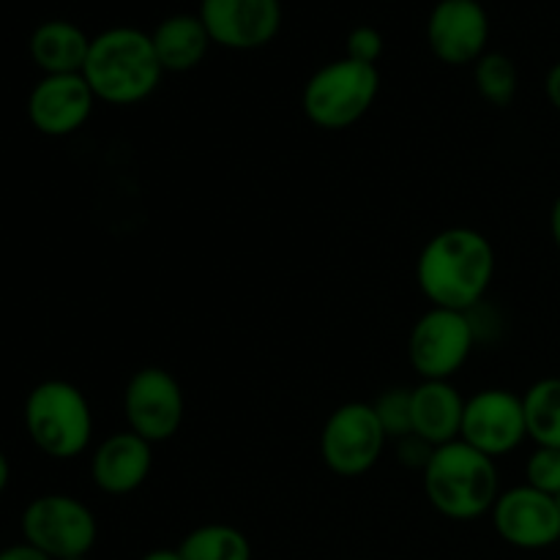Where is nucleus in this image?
<instances>
[{
	"instance_id": "obj_17",
	"label": "nucleus",
	"mask_w": 560,
	"mask_h": 560,
	"mask_svg": "<svg viewBox=\"0 0 560 560\" xmlns=\"http://www.w3.org/2000/svg\"><path fill=\"white\" fill-rule=\"evenodd\" d=\"M91 38L69 20H47L33 27L27 52L44 74H82Z\"/></svg>"
},
{
	"instance_id": "obj_10",
	"label": "nucleus",
	"mask_w": 560,
	"mask_h": 560,
	"mask_svg": "<svg viewBox=\"0 0 560 560\" xmlns=\"http://www.w3.org/2000/svg\"><path fill=\"white\" fill-rule=\"evenodd\" d=\"M490 517L495 534L517 550H547L560 541L558 498L530 485L503 490Z\"/></svg>"
},
{
	"instance_id": "obj_12",
	"label": "nucleus",
	"mask_w": 560,
	"mask_h": 560,
	"mask_svg": "<svg viewBox=\"0 0 560 560\" xmlns=\"http://www.w3.org/2000/svg\"><path fill=\"white\" fill-rule=\"evenodd\" d=\"M528 438L523 397L509 388H485L465 402L463 435L468 446L498 459L512 454Z\"/></svg>"
},
{
	"instance_id": "obj_21",
	"label": "nucleus",
	"mask_w": 560,
	"mask_h": 560,
	"mask_svg": "<svg viewBox=\"0 0 560 560\" xmlns=\"http://www.w3.org/2000/svg\"><path fill=\"white\" fill-rule=\"evenodd\" d=\"M474 82L485 102L509 107L517 96L520 71L506 52H485L474 63Z\"/></svg>"
},
{
	"instance_id": "obj_11",
	"label": "nucleus",
	"mask_w": 560,
	"mask_h": 560,
	"mask_svg": "<svg viewBox=\"0 0 560 560\" xmlns=\"http://www.w3.org/2000/svg\"><path fill=\"white\" fill-rule=\"evenodd\" d=\"M202 25L217 47L249 52L282 31V0H200Z\"/></svg>"
},
{
	"instance_id": "obj_9",
	"label": "nucleus",
	"mask_w": 560,
	"mask_h": 560,
	"mask_svg": "<svg viewBox=\"0 0 560 560\" xmlns=\"http://www.w3.org/2000/svg\"><path fill=\"white\" fill-rule=\"evenodd\" d=\"M184 413V388L162 366H142L126 383L124 416L129 430L151 446L178 435Z\"/></svg>"
},
{
	"instance_id": "obj_18",
	"label": "nucleus",
	"mask_w": 560,
	"mask_h": 560,
	"mask_svg": "<svg viewBox=\"0 0 560 560\" xmlns=\"http://www.w3.org/2000/svg\"><path fill=\"white\" fill-rule=\"evenodd\" d=\"M153 49L164 74H186L206 60L211 49V36L202 25L200 14H170L151 31Z\"/></svg>"
},
{
	"instance_id": "obj_14",
	"label": "nucleus",
	"mask_w": 560,
	"mask_h": 560,
	"mask_svg": "<svg viewBox=\"0 0 560 560\" xmlns=\"http://www.w3.org/2000/svg\"><path fill=\"white\" fill-rule=\"evenodd\" d=\"M91 85L82 74H44L27 96V118L44 137H69L93 115Z\"/></svg>"
},
{
	"instance_id": "obj_23",
	"label": "nucleus",
	"mask_w": 560,
	"mask_h": 560,
	"mask_svg": "<svg viewBox=\"0 0 560 560\" xmlns=\"http://www.w3.org/2000/svg\"><path fill=\"white\" fill-rule=\"evenodd\" d=\"M525 479H528L525 485H530L534 490L558 498L560 495V448L536 446V452L530 454L528 463H525Z\"/></svg>"
},
{
	"instance_id": "obj_27",
	"label": "nucleus",
	"mask_w": 560,
	"mask_h": 560,
	"mask_svg": "<svg viewBox=\"0 0 560 560\" xmlns=\"http://www.w3.org/2000/svg\"><path fill=\"white\" fill-rule=\"evenodd\" d=\"M545 93L547 98H550L552 107L560 113V60L556 66H552L550 71H547V80H545Z\"/></svg>"
},
{
	"instance_id": "obj_5",
	"label": "nucleus",
	"mask_w": 560,
	"mask_h": 560,
	"mask_svg": "<svg viewBox=\"0 0 560 560\" xmlns=\"http://www.w3.org/2000/svg\"><path fill=\"white\" fill-rule=\"evenodd\" d=\"M381 93L377 66L339 58L320 66L301 91V109L317 129L342 131L359 124Z\"/></svg>"
},
{
	"instance_id": "obj_28",
	"label": "nucleus",
	"mask_w": 560,
	"mask_h": 560,
	"mask_svg": "<svg viewBox=\"0 0 560 560\" xmlns=\"http://www.w3.org/2000/svg\"><path fill=\"white\" fill-rule=\"evenodd\" d=\"M550 233H552V241H556V246H558V252H560V195L556 197V202H552Z\"/></svg>"
},
{
	"instance_id": "obj_24",
	"label": "nucleus",
	"mask_w": 560,
	"mask_h": 560,
	"mask_svg": "<svg viewBox=\"0 0 560 560\" xmlns=\"http://www.w3.org/2000/svg\"><path fill=\"white\" fill-rule=\"evenodd\" d=\"M386 42H383V33L372 25H359L348 33V42H345V58L359 60V63L377 66Z\"/></svg>"
},
{
	"instance_id": "obj_15",
	"label": "nucleus",
	"mask_w": 560,
	"mask_h": 560,
	"mask_svg": "<svg viewBox=\"0 0 560 560\" xmlns=\"http://www.w3.org/2000/svg\"><path fill=\"white\" fill-rule=\"evenodd\" d=\"M153 470V446L131 430L113 432L91 457V479L104 495H131Z\"/></svg>"
},
{
	"instance_id": "obj_22",
	"label": "nucleus",
	"mask_w": 560,
	"mask_h": 560,
	"mask_svg": "<svg viewBox=\"0 0 560 560\" xmlns=\"http://www.w3.org/2000/svg\"><path fill=\"white\" fill-rule=\"evenodd\" d=\"M372 408L388 441H399L413 432V388H388L372 402Z\"/></svg>"
},
{
	"instance_id": "obj_1",
	"label": "nucleus",
	"mask_w": 560,
	"mask_h": 560,
	"mask_svg": "<svg viewBox=\"0 0 560 560\" xmlns=\"http://www.w3.org/2000/svg\"><path fill=\"white\" fill-rule=\"evenodd\" d=\"M495 277V249L474 228L432 235L416 260V282L432 306L470 312L485 301Z\"/></svg>"
},
{
	"instance_id": "obj_25",
	"label": "nucleus",
	"mask_w": 560,
	"mask_h": 560,
	"mask_svg": "<svg viewBox=\"0 0 560 560\" xmlns=\"http://www.w3.org/2000/svg\"><path fill=\"white\" fill-rule=\"evenodd\" d=\"M432 452H435V446L432 443H427L424 438H419L416 432H410V435L399 438L397 441V459L405 465V468H419L421 474H424L427 463H430Z\"/></svg>"
},
{
	"instance_id": "obj_30",
	"label": "nucleus",
	"mask_w": 560,
	"mask_h": 560,
	"mask_svg": "<svg viewBox=\"0 0 560 560\" xmlns=\"http://www.w3.org/2000/svg\"><path fill=\"white\" fill-rule=\"evenodd\" d=\"M9 481H11V465L9 459H5V454L0 452V495H3V490L9 487Z\"/></svg>"
},
{
	"instance_id": "obj_3",
	"label": "nucleus",
	"mask_w": 560,
	"mask_h": 560,
	"mask_svg": "<svg viewBox=\"0 0 560 560\" xmlns=\"http://www.w3.org/2000/svg\"><path fill=\"white\" fill-rule=\"evenodd\" d=\"M421 479L430 506L457 523H470L490 514L501 495L495 459L465 441L438 446Z\"/></svg>"
},
{
	"instance_id": "obj_26",
	"label": "nucleus",
	"mask_w": 560,
	"mask_h": 560,
	"mask_svg": "<svg viewBox=\"0 0 560 560\" xmlns=\"http://www.w3.org/2000/svg\"><path fill=\"white\" fill-rule=\"evenodd\" d=\"M0 560H52L49 556H44L42 550H36L33 545L22 541V545H11L0 550Z\"/></svg>"
},
{
	"instance_id": "obj_19",
	"label": "nucleus",
	"mask_w": 560,
	"mask_h": 560,
	"mask_svg": "<svg viewBox=\"0 0 560 560\" xmlns=\"http://www.w3.org/2000/svg\"><path fill=\"white\" fill-rule=\"evenodd\" d=\"M525 427L536 446L560 448V377H541L523 394Z\"/></svg>"
},
{
	"instance_id": "obj_13",
	"label": "nucleus",
	"mask_w": 560,
	"mask_h": 560,
	"mask_svg": "<svg viewBox=\"0 0 560 560\" xmlns=\"http://www.w3.org/2000/svg\"><path fill=\"white\" fill-rule=\"evenodd\" d=\"M427 44L446 66H474L490 44V16L481 0H438L427 16Z\"/></svg>"
},
{
	"instance_id": "obj_32",
	"label": "nucleus",
	"mask_w": 560,
	"mask_h": 560,
	"mask_svg": "<svg viewBox=\"0 0 560 560\" xmlns=\"http://www.w3.org/2000/svg\"><path fill=\"white\" fill-rule=\"evenodd\" d=\"M558 506H560V495H558Z\"/></svg>"
},
{
	"instance_id": "obj_2",
	"label": "nucleus",
	"mask_w": 560,
	"mask_h": 560,
	"mask_svg": "<svg viewBox=\"0 0 560 560\" xmlns=\"http://www.w3.org/2000/svg\"><path fill=\"white\" fill-rule=\"evenodd\" d=\"M82 77L96 102L131 107L156 91L164 69L153 49L151 33L142 27L115 25L91 38Z\"/></svg>"
},
{
	"instance_id": "obj_31",
	"label": "nucleus",
	"mask_w": 560,
	"mask_h": 560,
	"mask_svg": "<svg viewBox=\"0 0 560 560\" xmlns=\"http://www.w3.org/2000/svg\"><path fill=\"white\" fill-rule=\"evenodd\" d=\"M71 560H88V558H71Z\"/></svg>"
},
{
	"instance_id": "obj_16",
	"label": "nucleus",
	"mask_w": 560,
	"mask_h": 560,
	"mask_svg": "<svg viewBox=\"0 0 560 560\" xmlns=\"http://www.w3.org/2000/svg\"><path fill=\"white\" fill-rule=\"evenodd\" d=\"M465 402L452 381H421L413 386V432L435 448L459 441Z\"/></svg>"
},
{
	"instance_id": "obj_20",
	"label": "nucleus",
	"mask_w": 560,
	"mask_h": 560,
	"mask_svg": "<svg viewBox=\"0 0 560 560\" xmlns=\"http://www.w3.org/2000/svg\"><path fill=\"white\" fill-rule=\"evenodd\" d=\"M184 560H252V545L244 530L228 523H206L180 541Z\"/></svg>"
},
{
	"instance_id": "obj_7",
	"label": "nucleus",
	"mask_w": 560,
	"mask_h": 560,
	"mask_svg": "<svg viewBox=\"0 0 560 560\" xmlns=\"http://www.w3.org/2000/svg\"><path fill=\"white\" fill-rule=\"evenodd\" d=\"M476 328L468 312L432 306L416 320L408 359L421 381H452L474 353Z\"/></svg>"
},
{
	"instance_id": "obj_8",
	"label": "nucleus",
	"mask_w": 560,
	"mask_h": 560,
	"mask_svg": "<svg viewBox=\"0 0 560 560\" xmlns=\"http://www.w3.org/2000/svg\"><path fill=\"white\" fill-rule=\"evenodd\" d=\"M386 443V432L370 402H345L323 424L320 457L331 474L355 479L381 463Z\"/></svg>"
},
{
	"instance_id": "obj_4",
	"label": "nucleus",
	"mask_w": 560,
	"mask_h": 560,
	"mask_svg": "<svg viewBox=\"0 0 560 560\" xmlns=\"http://www.w3.org/2000/svg\"><path fill=\"white\" fill-rule=\"evenodd\" d=\"M22 419L33 446L52 459H74L91 446V402L69 381H42L33 386Z\"/></svg>"
},
{
	"instance_id": "obj_29",
	"label": "nucleus",
	"mask_w": 560,
	"mask_h": 560,
	"mask_svg": "<svg viewBox=\"0 0 560 560\" xmlns=\"http://www.w3.org/2000/svg\"><path fill=\"white\" fill-rule=\"evenodd\" d=\"M140 560H184L180 550H170V547H159V550L145 552Z\"/></svg>"
},
{
	"instance_id": "obj_6",
	"label": "nucleus",
	"mask_w": 560,
	"mask_h": 560,
	"mask_svg": "<svg viewBox=\"0 0 560 560\" xmlns=\"http://www.w3.org/2000/svg\"><path fill=\"white\" fill-rule=\"evenodd\" d=\"M22 539L52 560L88 558L98 536L96 517L74 495L49 492L33 498L22 512Z\"/></svg>"
}]
</instances>
